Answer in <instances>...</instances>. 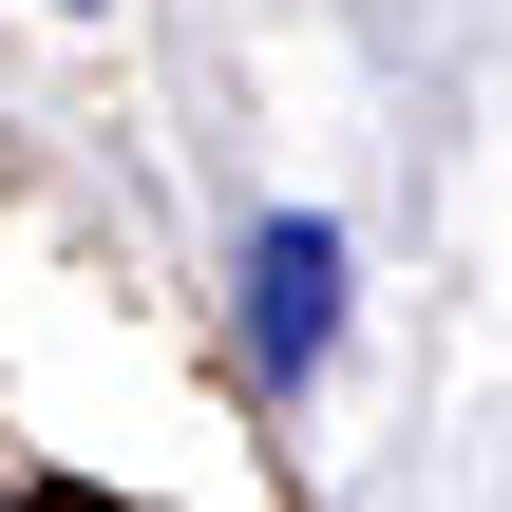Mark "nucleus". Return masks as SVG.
<instances>
[{"mask_svg": "<svg viewBox=\"0 0 512 512\" xmlns=\"http://www.w3.org/2000/svg\"><path fill=\"white\" fill-rule=\"evenodd\" d=\"M228 323H247V380L304 399L323 342H342V228H323V209H247V247H228Z\"/></svg>", "mask_w": 512, "mask_h": 512, "instance_id": "nucleus-1", "label": "nucleus"}]
</instances>
